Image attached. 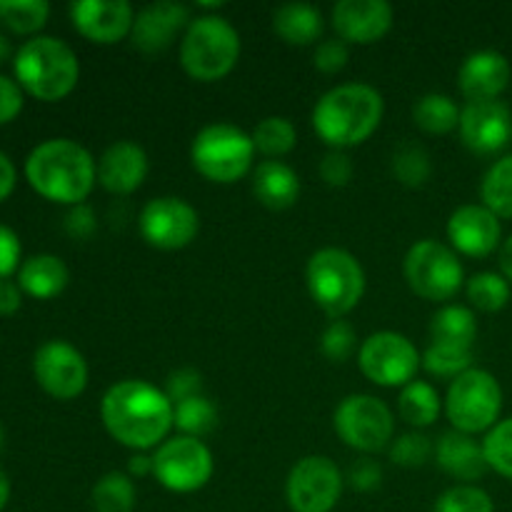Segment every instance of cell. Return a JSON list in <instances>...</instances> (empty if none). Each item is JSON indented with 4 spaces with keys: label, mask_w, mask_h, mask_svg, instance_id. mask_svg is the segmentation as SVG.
Returning a JSON list of instances; mask_svg holds the SVG:
<instances>
[{
    "label": "cell",
    "mask_w": 512,
    "mask_h": 512,
    "mask_svg": "<svg viewBox=\"0 0 512 512\" xmlns=\"http://www.w3.org/2000/svg\"><path fill=\"white\" fill-rule=\"evenodd\" d=\"M383 483V468L373 458H363L348 470V485L358 493H373Z\"/></svg>",
    "instance_id": "45"
},
{
    "label": "cell",
    "mask_w": 512,
    "mask_h": 512,
    "mask_svg": "<svg viewBox=\"0 0 512 512\" xmlns=\"http://www.w3.org/2000/svg\"><path fill=\"white\" fill-rule=\"evenodd\" d=\"M435 460L450 478L460 480V485H473L490 470L483 443H478L473 435L458 433V430H448L440 435L438 445H435Z\"/></svg>",
    "instance_id": "23"
},
{
    "label": "cell",
    "mask_w": 512,
    "mask_h": 512,
    "mask_svg": "<svg viewBox=\"0 0 512 512\" xmlns=\"http://www.w3.org/2000/svg\"><path fill=\"white\" fill-rule=\"evenodd\" d=\"M215 425H218V410L205 395H195L175 405V428L180 430V435L203 438Z\"/></svg>",
    "instance_id": "37"
},
{
    "label": "cell",
    "mask_w": 512,
    "mask_h": 512,
    "mask_svg": "<svg viewBox=\"0 0 512 512\" xmlns=\"http://www.w3.org/2000/svg\"><path fill=\"white\" fill-rule=\"evenodd\" d=\"M193 168L210 183L230 185L245 178L253 168L255 143L253 135L230 123L205 125L190 145Z\"/></svg>",
    "instance_id": "7"
},
{
    "label": "cell",
    "mask_w": 512,
    "mask_h": 512,
    "mask_svg": "<svg viewBox=\"0 0 512 512\" xmlns=\"http://www.w3.org/2000/svg\"><path fill=\"white\" fill-rule=\"evenodd\" d=\"M8 500H10V480L8 475H5V470L0 468V512L5 510Z\"/></svg>",
    "instance_id": "53"
},
{
    "label": "cell",
    "mask_w": 512,
    "mask_h": 512,
    "mask_svg": "<svg viewBox=\"0 0 512 512\" xmlns=\"http://www.w3.org/2000/svg\"><path fill=\"white\" fill-rule=\"evenodd\" d=\"M148 178V155L133 140H115L98 160V183L113 195H130Z\"/></svg>",
    "instance_id": "22"
},
{
    "label": "cell",
    "mask_w": 512,
    "mask_h": 512,
    "mask_svg": "<svg viewBox=\"0 0 512 512\" xmlns=\"http://www.w3.org/2000/svg\"><path fill=\"white\" fill-rule=\"evenodd\" d=\"M433 512H495V505L478 485H455L435 500Z\"/></svg>",
    "instance_id": "39"
},
{
    "label": "cell",
    "mask_w": 512,
    "mask_h": 512,
    "mask_svg": "<svg viewBox=\"0 0 512 512\" xmlns=\"http://www.w3.org/2000/svg\"><path fill=\"white\" fill-rule=\"evenodd\" d=\"M500 270H503L505 278L512 280V235L500 248Z\"/></svg>",
    "instance_id": "52"
},
{
    "label": "cell",
    "mask_w": 512,
    "mask_h": 512,
    "mask_svg": "<svg viewBox=\"0 0 512 512\" xmlns=\"http://www.w3.org/2000/svg\"><path fill=\"white\" fill-rule=\"evenodd\" d=\"M473 365V348H460L450 343H430L423 353V368L438 378H458Z\"/></svg>",
    "instance_id": "36"
},
{
    "label": "cell",
    "mask_w": 512,
    "mask_h": 512,
    "mask_svg": "<svg viewBox=\"0 0 512 512\" xmlns=\"http://www.w3.org/2000/svg\"><path fill=\"white\" fill-rule=\"evenodd\" d=\"M358 365L365 378L380 388H405L418 375L423 355L405 335L380 330L363 340L358 350Z\"/></svg>",
    "instance_id": "12"
},
{
    "label": "cell",
    "mask_w": 512,
    "mask_h": 512,
    "mask_svg": "<svg viewBox=\"0 0 512 512\" xmlns=\"http://www.w3.org/2000/svg\"><path fill=\"white\" fill-rule=\"evenodd\" d=\"M323 28V13L310 3H285L273 13L275 35L288 45H313Z\"/></svg>",
    "instance_id": "26"
},
{
    "label": "cell",
    "mask_w": 512,
    "mask_h": 512,
    "mask_svg": "<svg viewBox=\"0 0 512 512\" xmlns=\"http://www.w3.org/2000/svg\"><path fill=\"white\" fill-rule=\"evenodd\" d=\"M20 255H23V245H20L18 233L8 225H0V280L10 278L15 270H20Z\"/></svg>",
    "instance_id": "46"
},
{
    "label": "cell",
    "mask_w": 512,
    "mask_h": 512,
    "mask_svg": "<svg viewBox=\"0 0 512 512\" xmlns=\"http://www.w3.org/2000/svg\"><path fill=\"white\" fill-rule=\"evenodd\" d=\"M200 388H203V378H200L198 370L180 368V370H175V373L168 375L165 395L170 398V403L178 405V403H183V400L200 395Z\"/></svg>",
    "instance_id": "44"
},
{
    "label": "cell",
    "mask_w": 512,
    "mask_h": 512,
    "mask_svg": "<svg viewBox=\"0 0 512 512\" xmlns=\"http://www.w3.org/2000/svg\"><path fill=\"white\" fill-rule=\"evenodd\" d=\"M480 198L498 218H512V155L495 160L480 183Z\"/></svg>",
    "instance_id": "31"
},
{
    "label": "cell",
    "mask_w": 512,
    "mask_h": 512,
    "mask_svg": "<svg viewBox=\"0 0 512 512\" xmlns=\"http://www.w3.org/2000/svg\"><path fill=\"white\" fill-rule=\"evenodd\" d=\"M333 425L338 438L348 448L358 453H378L393 443L395 435V415L388 405L375 395L355 393L348 395L343 403L335 408Z\"/></svg>",
    "instance_id": "10"
},
{
    "label": "cell",
    "mask_w": 512,
    "mask_h": 512,
    "mask_svg": "<svg viewBox=\"0 0 512 512\" xmlns=\"http://www.w3.org/2000/svg\"><path fill=\"white\" fill-rule=\"evenodd\" d=\"M23 305V290L15 280H0V315H15Z\"/></svg>",
    "instance_id": "49"
},
{
    "label": "cell",
    "mask_w": 512,
    "mask_h": 512,
    "mask_svg": "<svg viewBox=\"0 0 512 512\" xmlns=\"http://www.w3.org/2000/svg\"><path fill=\"white\" fill-rule=\"evenodd\" d=\"M70 270L58 255L40 253L23 260L18 270V285L25 295L35 300L58 298L68 288Z\"/></svg>",
    "instance_id": "25"
},
{
    "label": "cell",
    "mask_w": 512,
    "mask_h": 512,
    "mask_svg": "<svg viewBox=\"0 0 512 512\" xmlns=\"http://www.w3.org/2000/svg\"><path fill=\"white\" fill-rule=\"evenodd\" d=\"M253 143L258 153H263L268 160H278L288 155L298 143V130L288 118L270 115L263 118L253 130Z\"/></svg>",
    "instance_id": "32"
},
{
    "label": "cell",
    "mask_w": 512,
    "mask_h": 512,
    "mask_svg": "<svg viewBox=\"0 0 512 512\" xmlns=\"http://www.w3.org/2000/svg\"><path fill=\"white\" fill-rule=\"evenodd\" d=\"M413 120L423 133L448 135L460 125V108L450 95L428 93L413 105Z\"/></svg>",
    "instance_id": "29"
},
{
    "label": "cell",
    "mask_w": 512,
    "mask_h": 512,
    "mask_svg": "<svg viewBox=\"0 0 512 512\" xmlns=\"http://www.w3.org/2000/svg\"><path fill=\"white\" fill-rule=\"evenodd\" d=\"M240 35L228 18L198 15L180 40V65L198 83H215L240 60Z\"/></svg>",
    "instance_id": "5"
},
{
    "label": "cell",
    "mask_w": 512,
    "mask_h": 512,
    "mask_svg": "<svg viewBox=\"0 0 512 512\" xmlns=\"http://www.w3.org/2000/svg\"><path fill=\"white\" fill-rule=\"evenodd\" d=\"M190 23H193V18H190L188 5L158 0V3L145 5L143 10L135 13L130 40L140 53L158 55L168 50L175 43V38L188 30Z\"/></svg>",
    "instance_id": "18"
},
{
    "label": "cell",
    "mask_w": 512,
    "mask_h": 512,
    "mask_svg": "<svg viewBox=\"0 0 512 512\" xmlns=\"http://www.w3.org/2000/svg\"><path fill=\"white\" fill-rule=\"evenodd\" d=\"M5 443V430H3V423H0V448H3Z\"/></svg>",
    "instance_id": "55"
},
{
    "label": "cell",
    "mask_w": 512,
    "mask_h": 512,
    "mask_svg": "<svg viewBox=\"0 0 512 512\" xmlns=\"http://www.w3.org/2000/svg\"><path fill=\"white\" fill-rule=\"evenodd\" d=\"M468 300L483 313H498L510 303V283L503 273H478L468 280Z\"/></svg>",
    "instance_id": "35"
},
{
    "label": "cell",
    "mask_w": 512,
    "mask_h": 512,
    "mask_svg": "<svg viewBox=\"0 0 512 512\" xmlns=\"http://www.w3.org/2000/svg\"><path fill=\"white\" fill-rule=\"evenodd\" d=\"M500 410H503V388L488 370H465L450 383L445 395V415L453 430L465 435L493 430L498 425Z\"/></svg>",
    "instance_id": "8"
},
{
    "label": "cell",
    "mask_w": 512,
    "mask_h": 512,
    "mask_svg": "<svg viewBox=\"0 0 512 512\" xmlns=\"http://www.w3.org/2000/svg\"><path fill=\"white\" fill-rule=\"evenodd\" d=\"M100 418L110 438L143 453L168 440L175 425V405L158 385L130 378L108 388L100 403Z\"/></svg>",
    "instance_id": "1"
},
{
    "label": "cell",
    "mask_w": 512,
    "mask_h": 512,
    "mask_svg": "<svg viewBox=\"0 0 512 512\" xmlns=\"http://www.w3.org/2000/svg\"><path fill=\"white\" fill-rule=\"evenodd\" d=\"M25 178L40 198L60 205H80L98 183V163L88 148L68 138L35 145L25 160Z\"/></svg>",
    "instance_id": "2"
},
{
    "label": "cell",
    "mask_w": 512,
    "mask_h": 512,
    "mask_svg": "<svg viewBox=\"0 0 512 512\" xmlns=\"http://www.w3.org/2000/svg\"><path fill=\"white\" fill-rule=\"evenodd\" d=\"M393 175L405 188H423L433 175L430 153L415 140H405L393 153Z\"/></svg>",
    "instance_id": "33"
},
{
    "label": "cell",
    "mask_w": 512,
    "mask_h": 512,
    "mask_svg": "<svg viewBox=\"0 0 512 512\" xmlns=\"http://www.w3.org/2000/svg\"><path fill=\"white\" fill-rule=\"evenodd\" d=\"M310 298L330 318L343 320L358 308L365 295V270L353 253L343 248H320L305 268Z\"/></svg>",
    "instance_id": "6"
},
{
    "label": "cell",
    "mask_w": 512,
    "mask_h": 512,
    "mask_svg": "<svg viewBox=\"0 0 512 512\" xmlns=\"http://www.w3.org/2000/svg\"><path fill=\"white\" fill-rule=\"evenodd\" d=\"M128 475L130 478H135V475H138V478L153 475V458H148V455H143V453L133 455L128 463Z\"/></svg>",
    "instance_id": "51"
},
{
    "label": "cell",
    "mask_w": 512,
    "mask_h": 512,
    "mask_svg": "<svg viewBox=\"0 0 512 512\" xmlns=\"http://www.w3.org/2000/svg\"><path fill=\"white\" fill-rule=\"evenodd\" d=\"M15 183H18V173H15L13 160L0 150V203L10 198V193L15 190Z\"/></svg>",
    "instance_id": "50"
},
{
    "label": "cell",
    "mask_w": 512,
    "mask_h": 512,
    "mask_svg": "<svg viewBox=\"0 0 512 512\" xmlns=\"http://www.w3.org/2000/svg\"><path fill=\"white\" fill-rule=\"evenodd\" d=\"M13 70L20 88L43 103L68 98L80 78L75 50L53 35H35L25 40L15 53Z\"/></svg>",
    "instance_id": "4"
},
{
    "label": "cell",
    "mask_w": 512,
    "mask_h": 512,
    "mask_svg": "<svg viewBox=\"0 0 512 512\" xmlns=\"http://www.w3.org/2000/svg\"><path fill=\"white\" fill-rule=\"evenodd\" d=\"M10 53H13V48H10V40L0 33V65L10 58Z\"/></svg>",
    "instance_id": "54"
},
{
    "label": "cell",
    "mask_w": 512,
    "mask_h": 512,
    "mask_svg": "<svg viewBox=\"0 0 512 512\" xmlns=\"http://www.w3.org/2000/svg\"><path fill=\"white\" fill-rule=\"evenodd\" d=\"M393 20V5L385 0H340L333 8V28L345 43H378L390 33Z\"/></svg>",
    "instance_id": "19"
},
{
    "label": "cell",
    "mask_w": 512,
    "mask_h": 512,
    "mask_svg": "<svg viewBox=\"0 0 512 512\" xmlns=\"http://www.w3.org/2000/svg\"><path fill=\"white\" fill-rule=\"evenodd\" d=\"M503 235L500 218L485 205H460L448 220V240L453 250L468 258H488Z\"/></svg>",
    "instance_id": "20"
},
{
    "label": "cell",
    "mask_w": 512,
    "mask_h": 512,
    "mask_svg": "<svg viewBox=\"0 0 512 512\" xmlns=\"http://www.w3.org/2000/svg\"><path fill=\"white\" fill-rule=\"evenodd\" d=\"M403 273L410 290L430 303H445L463 288L465 270L458 253L433 238L418 240L403 260Z\"/></svg>",
    "instance_id": "9"
},
{
    "label": "cell",
    "mask_w": 512,
    "mask_h": 512,
    "mask_svg": "<svg viewBox=\"0 0 512 512\" xmlns=\"http://www.w3.org/2000/svg\"><path fill=\"white\" fill-rule=\"evenodd\" d=\"M385 100L373 85L343 83L328 90L313 108V128L333 150L365 143L383 123Z\"/></svg>",
    "instance_id": "3"
},
{
    "label": "cell",
    "mask_w": 512,
    "mask_h": 512,
    "mask_svg": "<svg viewBox=\"0 0 512 512\" xmlns=\"http://www.w3.org/2000/svg\"><path fill=\"white\" fill-rule=\"evenodd\" d=\"M138 503V490L128 473H105L90 493V505L95 512H133Z\"/></svg>",
    "instance_id": "30"
},
{
    "label": "cell",
    "mask_w": 512,
    "mask_h": 512,
    "mask_svg": "<svg viewBox=\"0 0 512 512\" xmlns=\"http://www.w3.org/2000/svg\"><path fill=\"white\" fill-rule=\"evenodd\" d=\"M435 453L433 440L428 438L420 430H413V433L400 435L398 440H393L390 445V460L400 468H423Z\"/></svg>",
    "instance_id": "40"
},
{
    "label": "cell",
    "mask_w": 512,
    "mask_h": 512,
    "mask_svg": "<svg viewBox=\"0 0 512 512\" xmlns=\"http://www.w3.org/2000/svg\"><path fill=\"white\" fill-rule=\"evenodd\" d=\"M348 60H350L348 43H345V40H340V38L323 40V43L315 48V55H313L315 68H318L320 73H325V75L340 73V70L348 65Z\"/></svg>",
    "instance_id": "43"
},
{
    "label": "cell",
    "mask_w": 512,
    "mask_h": 512,
    "mask_svg": "<svg viewBox=\"0 0 512 512\" xmlns=\"http://www.w3.org/2000/svg\"><path fill=\"white\" fill-rule=\"evenodd\" d=\"M398 413L413 428H430L440 415V395L425 380H413L400 390Z\"/></svg>",
    "instance_id": "28"
},
{
    "label": "cell",
    "mask_w": 512,
    "mask_h": 512,
    "mask_svg": "<svg viewBox=\"0 0 512 512\" xmlns=\"http://www.w3.org/2000/svg\"><path fill=\"white\" fill-rule=\"evenodd\" d=\"M50 5L45 0H0V25L18 35H33L48 23Z\"/></svg>",
    "instance_id": "34"
},
{
    "label": "cell",
    "mask_w": 512,
    "mask_h": 512,
    "mask_svg": "<svg viewBox=\"0 0 512 512\" xmlns=\"http://www.w3.org/2000/svg\"><path fill=\"white\" fill-rule=\"evenodd\" d=\"M320 353L333 363H345L355 353V330L345 320H333L320 338Z\"/></svg>",
    "instance_id": "41"
},
{
    "label": "cell",
    "mask_w": 512,
    "mask_h": 512,
    "mask_svg": "<svg viewBox=\"0 0 512 512\" xmlns=\"http://www.w3.org/2000/svg\"><path fill=\"white\" fill-rule=\"evenodd\" d=\"M345 478L325 455L298 460L285 480V500L293 512H333L343 495Z\"/></svg>",
    "instance_id": "13"
},
{
    "label": "cell",
    "mask_w": 512,
    "mask_h": 512,
    "mask_svg": "<svg viewBox=\"0 0 512 512\" xmlns=\"http://www.w3.org/2000/svg\"><path fill=\"white\" fill-rule=\"evenodd\" d=\"M215 460L200 438L175 435L158 445L153 455V475L170 493H195L213 478Z\"/></svg>",
    "instance_id": "11"
},
{
    "label": "cell",
    "mask_w": 512,
    "mask_h": 512,
    "mask_svg": "<svg viewBox=\"0 0 512 512\" xmlns=\"http://www.w3.org/2000/svg\"><path fill=\"white\" fill-rule=\"evenodd\" d=\"M33 375L55 400H73L88 385V363L68 340H48L33 355Z\"/></svg>",
    "instance_id": "15"
},
{
    "label": "cell",
    "mask_w": 512,
    "mask_h": 512,
    "mask_svg": "<svg viewBox=\"0 0 512 512\" xmlns=\"http://www.w3.org/2000/svg\"><path fill=\"white\" fill-rule=\"evenodd\" d=\"M70 20L90 43L115 45L130 38L135 10L128 0H75L70 5Z\"/></svg>",
    "instance_id": "16"
},
{
    "label": "cell",
    "mask_w": 512,
    "mask_h": 512,
    "mask_svg": "<svg viewBox=\"0 0 512 512\" xmlns=\"http://www.w3.org/2000/svg\"><path fill=\"white\" fill-rule=\"evenodd\" d=\"M63 228H65V233H68L70 238H75V240L93 238V233L98 230V220H95L93 208H88L85 203L73 205V208L65 213Z\"/></svg>",
    "instance_id": "47"
},
{
    "label": "cell",
    "mask_w": 512,
    "mask_h": 512,
    "mask_svg": "<svg viewBox=\"0 0 512 512\" xmlns=\"http://www.w3.org/2000/svg\"><path fill=\"white\" fill-rule=\"evenodd\" d=\"M140 235L158 250H183L200 230V215L188 200L163 195L140 210Z\"/></svg>",
    "instance_id": "14"
},
{
    "label": "cell",
    "mask_w": 512,
    "mask_h": 512,
    "mask_svg": "<svg viewBox=\"0 0 512 512\" xmlns=\"http://www.w3.org/2000/svg\"><path fill=\"white\" fill-rule=\"evenodd\" d=\"M430 335L435 343L473 348L475 338H478V318L465 305H443L430 320Z\"/></svg>",
    "instance_id": "27"
},
{
    "label": "cell",
    "mask_w": 512,
    "mask_h": 512,
    "mask_svg": "<svg viewBox=\"0 0 512 512\" xmlns=\"http://www.w3.org/2000/svg\"><path fill=\"white\" fill-rule=\"evenodd\" d=\"M23 88L8 75H0V125L10 123L23 110Z\"/></svg>",
    "instance_id": "48"
},
{
    "label": "cell",
    "mask_w": 512,
    "mask_h": 512,
    "mask_svg": "<svg viewBox=\"0 0 512 512\" xmlns=\"http://www.w3.org/2000/svg\"><path fill=\"white\" fill-rule=\"evenodd\" d=\"M253 193L270 210H288L300 198V178L283 160H263L253 173Z\"/></svg>",
    "instance_id": "24"
},
{
    "label": "cell",
    "mask_w": 512,
    "mask_h": 512,
    "mask_svg": "<svg viewBox=\"0 0 512 512\" xmlns=\"http://www.w3.org/2000/svg\"><path fill=\"white\" fill-rule=\"evenodd\" d=\"M510 85V63L498 50H478L458 70V88L468 103L498 100Z\"/></svg>",
    "instance_id": "21"
},
{
    "label": "cell",
    "mask_w": 512,
    "mask_h": 512,
    "mask_svg": "<svg viewBox=\"0 0 512 512\" xmlns=\"http://www.w3.org/2000/svg\"><path fill=\"white\" fill-rule=\"evenodd\" d=\"M460 138L475 155H495L510 143L512 113L503 100L468 103L460 110Z\"/></svg>",
    "instance_id": "17"
},
{
    "label": "cell",
    "mask_w": 512,
    "mask_h": 512,
    "mask_svg": "<svg viewBox=\"0 0 512 512\" xmlns=\"http://www.w3.org/2000/svg\"><path fill=\"white\" fill-rule=\"evenodd\" d=\"M483 453L490 470L512 480V418L500 420L493 430H488L483 440Z\"/></svg>",
    "instance_id": "38"
},
{
    "label": "cell",
    "mask_w": 512,
    "mask_h": 512,
    "mask_svg": "<svg viewBox=\"0 0 512 512\" xmlns=\"http://www.w3.org/2000/svg\"><path fill=\"white\" fill-rule=\"evenodd\" d=\"M320 178L330 188H345L353 178V160L345 150H330L320 160Z\"/></svg>",
    "instance_id": "42"
}]
</instances>
